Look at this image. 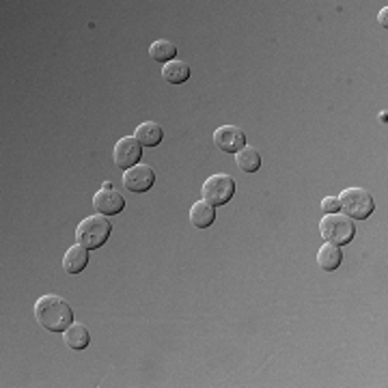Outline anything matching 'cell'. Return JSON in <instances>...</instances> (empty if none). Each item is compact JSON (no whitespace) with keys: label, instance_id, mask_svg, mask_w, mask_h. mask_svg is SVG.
Masks as SVG:
<instances>
[{"label":"cell","instance_id":"9","mask_svg":"<svg viewBox=\"0 0 388 388\" xmlns=\"http://www.w3.org/2000/svg\"><path fill=\"white\" fill-rule=\"evenodd\" d=\"M213 143L225 153H237L246 147V134L235 125H223L213 132Z\"/></svg>","mask_w":388,"mask_h":388},{"label":"cell","instance_id":"6","mask_svg":"<svg viewBox=\"0 0 388 388\" xmlns=\"http://www.w3.org/2000/svg\"><path fill=\"white\" fill-rule=\"evenodd\" d=\"M123 184L129 192L143 194L153 188L155 184V170L149 164H136L132 168L123 170Z\"/></svg>","mask_w":388,"mask_h":388},{"label":"cell","instance_id":"5","mask_svg":"<svg viewBox=\"0 0 388 388\" xmlns=\"http://www.w3.org/2000/svg\"><path fill=\"white\" fill-rule=\"evenodd\" d=\"M203 201H207L209 205H227L233 194H235V182L231 175H225V172H218V175H211L209 180H205L203 188H201Z\"/></svg>","mask_w":388,"mask_h":388},{"label":"cell","instance_id":"12","mask_svg":"<svg viewBox=\"0 0 388 388\" xmlns=\"http://www.w3.org/2000/svg\"><path fill=\"white\" fill-rule=\"evenodd\" d=\"M216 221V207L207 201H196L190 209V223L194 229H209Z\"/></svg>","mask_w":388,"mask_h":388},{"label":"cell","instance_id":"17","mask_svg":"<svg viewBox=\"0 0 388 388\" xmlns=\"http://www.w3.org/2000/svg\"><path fill=\"white\" fill-rule=\"evenodd\" d=\"M235 162H237V168L242 172H257L261 168V153H259L254 147H244L242 151L235 153Z\"/></svg>","mask_w":388,"mask_h":388},{"label":"cell","instance_id":"13","mask_svg":"<svg viewBox=\"0 0 388 388\" xmlns=\"http://www.w3.org/2000/svg\"><path fill=\"white\" fill-rule=\"evenodd\" d=\"M134 139L143 145V147H158L164 139L162 127L155 121H145L136 127Z\"/></svg>","mask_w":388,"mask_h":388},{"label":"cell","instance_id":"2","mask_svg":"<svg viewBox=\"0 0 388 388\" xmlns=\"http://www.w3.org/2000/svg\"><path fill=\"white\" fill-rule=\"evenodd\" d=\"M112 233V225L108 223L106 216H89L84 218L76 229V244L84 246L86 250H98L102 248Z\"/></svg>","mask_w":388,"mask_h":388},{"label":"cell","instance_id":"4","mask_svg":"<svg viewBox=\"0 0 388 388\" xmlns=\"http://www.w3.org/2000/svg\"><path fill=\"white\" fill-rule=\"evenodd\" d=\"M339 205H341V211L345 216H350L352 221H367L375 209V201L365 188L343 190L339 196Z\"/></svg>","mask_w":388,"mask_h":388},{"label":"cell","instance_id":"3","mask_svg":"<svg viewBox=\"0 0 388 388\" xmlns=\"http://www.w3.org/2000/svg\"><path fill=\"white\" fill-rule=\"evenodd\" d=\"M319 233L326 242L336 244V246H345L350 244L356 235V225L350 216L345 213H326L324 218L319 221Z\"/></svg>","mask_w":388,"mask_h":388},{"label":"cell","instance_id":"8","mask_svg":"<svg viewBox=\"0 0 388 388\" xmlns=\"http://www.w3.org/2000/svg\"><path fill=\"white\" fill-rule=\"evenodd\" d=\"M93 207L98 213L108 218V216H117L125 209V196L119 190H114L110 182H106L104 188L93 196Z\"/></svg>","mask_w":388,"mask_h":388},{"label":"cell","instance_id":"16","mask_svg":"<svg viewBox=\"0 0 388 388\" xmlns=\"http://www.w3.org/2000/svg\"><path fill=\"white\" fill-rule=\"evenodd\" d=\"M149 57L153 59V61H158V63H170V61H175V57H177V46L172 41H168V39H158V41H153L151 46H149Z\"/></svg>","mask_w":388,"mask_h":388},{"label":"cell","instance_id":"7","mask_svg":"<svg viewBox=\"0 0 388 388\" xmlns=\"http://www.w3.org/2000/svg\"><path fill=\"white\" fill-rule=\"evenodd\" d=\"M112 160L121 170H127L136 164H141L143 160V145L134 139V136H125L114 145L112 151Z\"/></svg>","mask_w":388,"mask_h":388},{"label":"cell","instance_id":"15","mask_svg":"<svg viewBox=\"0 0 388 388\" xmlns=\"http://www.w3.org/2000/svg\"><path fill=\"white\" fill-rule=\"evenodd\" d=\"M190 76H192L190 65L184 63V61H180V59L170 61V63H166V65L162 67V78H164L166 82H170V84H184V82L190 80Z\"/></svg>","mask_w":388,"mask_h":388},{"label":"cell","instance_id":"18","mask_svg":"<svg viewBox=\"0 0 388 388\" xmlns=\"http://www.w3.org/2000/svg\"><path fill=\"white\" fill-rule=\"evenodd\" d=\"M322 209H324L326 213H334V211H339V209H341L339 199H334V196H326V199L322 201Z\"/></svg>","mask_w":388,"mask_h":388},{"label":"cell","instance_id":"10","mask_svg":"<svg viewBox=\"0 0 388 388\" xmlns=\"http://www.w3.org/2000/svg\"><path fill=\"white\" fill-rule=\"evenodd\" d=\"M63 341L69 350L74 352H82L89 348V343H91V332L89 328H86L84 324H78L74 322L67 330H63Z\"/></svg>","mask_w":388,"mask_h":388},{"label":"cell","instance_id":"11","mask_svg":"<svg viewBox=\"0 0 388 388\" xmlns=\"http://www.w3.org/2000/svg\"><path fill=\"white\" fill-rule=\"evenodd\" d=\"M89 266V250L84 246L76 244V246H69L65 257H63V268L67 274H80L84 272V268Z\"/></svg>","mask_w":388,"mask_h":388},{"label":"cell","instance_id":"19","mask_svg":"<svg viewBox=\"0 0 388 388\" xmlns=\"http://www.w3.org/2000/svg\"><path fill=\"white\" fill-rule=\"evenodd\" d=\"M377 20H380V24H382L384 28H388V7H384V9L380 11Z\"/></svg>","mask_w":388,"mask_h":388},{"label":"cell","instance_id":"14","mask_svg":"<svg viewBox=\"0 0 388 388\" xmlns=\"http://www.w3.org/2000/svg\"><path fill=\"white\" fill-rule=\"evenodd\" d=\"M343 261V252H341V246L336 244H330L326 242L319 250H317V264L322 270L326 272H334Z\"/></svg>","mask_w":388,"mask_h":388},{"label":"cell","instance_id":"1","mask_svg":"<svg viewBox=\"0 0 388 388\" xmlns=\"http://www.w3.org/2000/svg\"><path fill=\"white\" fill-rule=\"evenodd\" d=\"M35 319L39 326L48 332H63L74 324V309L67 300L61 295L48 293L37 300L35 305Z\"/></svg>","mask_w":388,"mask_h":388}]
</instances>
